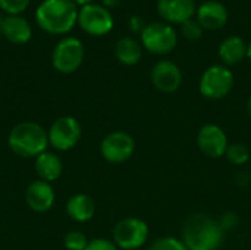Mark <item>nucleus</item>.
<instances>
[{"mask_svg":"<svg viewBox=\"0 0 251 250\" xmlns=\"http://www.w3.org/2000/svg\"><path fill=\"white\" fill-rule=\"evenodd\" d=\"M181 240L188 250H218L224 242V228L213 217L197 212L185 220Z\"/></svg>","mask_w":251,"mask_h":250,"instance_id":"obj_1","label":"nucleus"},{"mask_svg":"<svg viewBox=\"0 0 251 250\" xmlns=\"http://www.w3.org/2000/svg\"><path fill=\"white\" fill-rule=\"evenodd\" d=\"M78 6L72 0H44L35 10V21L47 34L62 35L78 22Z\"/></svg>","mask_w":251,"mask_h":250,"instance_id":"obj_2","label":"nucleus"},{"mask_svg":"<svg viewBox=\"0 0 251 250\" xmlns=\"http://www.w3.org/2000/svg\"><path fill=\"white\" fill-rule=\"evenodd\" d=\"M10 150L22 158H37L49 146L47 131L37 122H21L15 125L7 137Z\"/></svg>","mask_w":251,"mask_h":250,"instance_id":"obj_3","label":"nucleus"},{"mask_svg":"<svg viewBox=\"0 0 251 250\" xmlns=\"http://www.w3.org/2000/svg\"><path fill=\"white\" fill-rule=\"evenodd\" d=\"M234 74L225 65H212L200 77L199 91L209 100H221L234 88Z\"/></svg>","mask_w":251,"mask_h":250,"instance_id":"obj_4","label":"nucleus"},{"mask_svg":"<svg viewBox=\"0 0 251 250\" xmlns=\"http://www.w3.org/2000/svg\"><path fill=\"white\" fill-rule=\"evenodd\" d=\"M149 225L144 220L128 217L121 220L113 228V243L119 250L141 249L149 239Z\"/></svg>","mask_w":251,"mask_h":250,"instance_id":"obj_5","label":"nucleus"},{"mask_svg":"<svg viewBox=\"0 0 251 250\" xmlns=\"http://www.w3.org/2000/svg\"><path fill=\"white\" fill-rule=\"evenodd\" d=\"M84 56V44L75 37H66L54 46L51 53V63L57 72L72 74L81 68Z\"/></svg>","mask_w":251,"mask_h":250,"instance_id":"obj_6","label":"nucleus"},{"mask_svg":"<svg viewBox=\"0 0 251 250\" xmlns=\"http://www.w3.org/2000/svg\"><path fill=\"white\" fill-rule=\"evenodd\" d=\"M141 35V46L154 55H166L171 53L176 43L178 35L175 29L166 22H150L143 29Z\"/></svg>","mask_w":251,"mask_h":250,"instance_id":"obj_7","label":"nucleus"},{"mask_svg":"<svg viewBox=\"0 0 251 250\" xmlns=\"http://www.w3.org/2000/svg\"><path fill=\"white\" fill-rule=\"evenodd\" d=\"M82 136V127L74 116H60L57 118L49 128L47 137L49 144L59 150L66 152L74 149Z\"/></svg>","mask_w":251,"mask_h":250,"instance_id":"obj_8","label":"nucleus"},{"mask_svg":"<svg viewBox=\"0 0 251 250\" xmlns=\"http://www.w3.org/2000/svg\"><path fill=\"white\" fill-rule=\"evenodd\" d=\"M135 139L126 131H112L100 143V153L109 164H122L132 158Z\"/></svg>","mask_w":251,"mask_h":250,"instance_id":"obj_9","label":"nucleus"},{"mask_svg":"<svg viewBox=\"0 0 251 250\" xmlns=\"http://www.w3.org/2000/svg\"><path fill=\"white\" fill-rule=\"evenodd\" d=\"M79 27L93 37H101L112 31L113 16L109 9L100 4H87L78 12Z\"/></svg>","mask_w":251,"mask_h":250,"instance_id":"obj_10","label":"nucleus"},{"mask_svg":"<svg viewBox=\"0 0 251 250\" xmlns=\"http://www.w3.org/2000/svg\"><path fill=\"white\" fill-rule=\"evenodd\" d=\"M196 143H197L199 150L204 156L212 158V159L224 158L229 146L226 133L224 131L222 127L216 124H204L197 131Z\"/></svg>","mask_w":251,"mask_h":250,"instance_id":"obj_11","label":"nucleus"},{"mask_svg":"<svg viewBox=\"0 0 251 250\" xmlns=\"http://www.w3.org/2000/svg\"><path fill=\"white\" fill-rule=\"evenodd\" d=\"M150 80L157 91L163 94H172L181 88L184 77L181 68L175 62L163 59L153 65Z\"/></svg>","mask_w":251,"mask_h":250,"instance_id":"obj_12","label":"nucleus"},{"mask_svg":"<svg viewBox=\"0 0 251 250\" xmlns=\"http://www.w3.org/2000/svg\"><path fill=\"white\" fill-rule=\"evenodd\" d=\"M25 200L29 209L38 214H44L53 208L56 200V193L50 183L43 180H35L28 186L25 192Z\"/></svg>","mask_w":251,"mask_h":250,"instance_id":"obj_13","label":"nucleus"},{"mask_svg":"<svg viewBox=\"0 0 251 250\" xmlns=\"http://www.w3.org/2000/svg\"><path fill=\"white\" fill-rule=\"evenodd\" d=\"M157 12L168 22L184 24L196 13V3L194 0H157Z\"/></svg>","mask_w":251,"mask_h":250,"instance_id":"obj_14","label":"nucleus"},{"mask_svg":"<svg viewBox=\"0 0 251 250\" xmlns=\"http://www.w3.org/2000/svg\"><path fill=\"white\" fill-rule=\"evenodd\" d=\"M197 12V21L204 29L222 28L228 21V10L225 4L216 0H209L200 4Z\"/></svg>","mask_w":251,"mask_h":250,"instance_id":"obj_15","label":"nucleus"},{"mask_svg":"<svg viewBox=\"0 0 251 250\" xmlns=\"http://www.w3.org/2000/svg\"><path fill=\"white\" fill-rule=\"evenodd\" d=\"M1 34L13 44H26L32 37L31 24L21 15H7L3 19Z\"/></svg>","mask_w":251,"mask_h":250,"instance_id":"obj_16","label":"nucleus"},{"mask_svg":"<svg viewBox=\"0 0 251 250\" xmlns=\"http://www.w3.org/2000/svg\"><path fill=\"white\" fill-rule=\"evenodd\" d=\"M34 167H35V172L40 177V180L47 181V183L56 181L63 172L62 159L56 153H51L47 150L35 158Z\"/></svg>","mask_w":251,"mask_h":250,"instance_id":"obj_17","label":"nucleus"},{"mask_svg":"<svg viewBox=\"0 0 251 250\" xmlns=\"http://www.w3.org/2000/svg\"><path fill=\"white\" fill-rule=\"evenodd\" d=\"M66 214L75 222H87L96 214V203L88 194H74L66 202Z\"/></svg>","mask_w":251,"mask_h":250,"instance_id":"obj_18","label":"nucleus"},{"mask_svg":"<svg viewBox=\"0 0 251 250\" xmlns=\"http://www.w3.org/2000/svg\"><path fill=\"white\" fill-rule=\"evenodd\" d=\"M115 56L119 63L134 66L141 60L143 46L132 37H122L115 44Z\"/></svg>","mask_w":251,"mask_h":250,"instance_id":"obj_19","label":"nucleus"},{"mask_svg":"<svg viewBox=\"0 0 251 250\" xmlns=\"http://www.w3.org/2000/svg\"><path fill=\"white\" fill-rule=\"evenodd\" d=\"M246 50L247 46L244 40L237 35H231L221 43L218 53L225 66H232L240 63L246 57Z\"/></svg>","mask_w":251,"mask_h":250,"instance_id":"obj_20","label":"nucleus"},{"mask_svg":"<svg viewBox=\"0 0 251 250\" xmlns=\"http://www.w3.org/2000/svg\"><path fill=\"white\" fill-rule=\"evenodd\" d=\"M250 149L244 143H229L226 153H225V158L228 159V162L235 167L246 165L250 161Z\"/></svg>","mask_w":251,"mask_h":250,"instance_id":"obj_21","label":"nucleus"},{"mask_svg":"<svg viewBox=\"0 0 251 250\" xmlns=\"http://www.w3.org/2000/svg\"><path fill=\"white\" fill-rule=\"evenodd\" d=\"M147 250H188L184 242L175 236H162L157 237Z\"/></svg>","mask_w":251,"mask_h":250,"instance_id":"obj_22","label":"nucleus"},{"mask_svg":"<svg viewBox=\"0 0 251 250\" xmlns=\"http://www.w3.org/2000/svg\"><path fill=\"white\" fill-rule=\"evenodd\" d=\"M90 240L82 231H69L63 237V246L66 250H85Z\"/></svg>","mask_w":251,"mask_h":250,"instance_id":"obj_23","label":"nucleus"},{"mask_svg":"<svg viewBox=\"0 0 251 250\" xmlns=\"http://www.w3.org/2000/svg\"><path fill=\"white\" fill-rule=\"evenodd\" d=\"M203 31L204 28L200 25V22L197 19H188L184 24H181V32L182 35L190 40V41H197L203 37Z\"/></svg>","mask_w":251,"mask_h":250,"instance_id":"obj_24","label":"nucleus"},{"mask_svg":"<svg viewBox=\"0 0 251 250\" xmlns=\"http://www.w3.org/2000/svg\"><path fill=\"white\" fill-rule=\"evenodd\" d=\"M31 0H0V7L7 15H21L29 6Z\"/></svg>","mask_w":251,"mask_h":250,"instance_id":"obj_25","label":"nucleus"},{"mask_svg":"<svg viewBox=\"0 0 251 250\" xmlns=\"http://www.w3.org/2000/svg\"><path fill=\"white\" fill-rule=\"evenodd\" d=\"M85 250H119V248L113 243V240L97 237V239L90 240V243H88Z\"/></svg>","mask_w":251,"mask_h":250,"instance_id":"obj_26","label":"nucleus"},{"mask_svg":"<svg viewBox=\"0 0 251 250\" xmlns=\"http://www.w3.org/2000/svg\"><path fill=\"white\" fill-rule=\"evenodd\" d=\"M128 27L132 32H143V29L146 28V24H144V19L140 16V15H134L129 18V22H128Z\"/></svg>","mask_w":251,"mask_h":250,"instance_id":"obj_27","label":"nucleus"},{"mask_svg":"<svg viewBox=\"0 0 251 250\" xmlns=\"http://www.w3.org/2000/svg\"><path fill=\"white\" fill-rule=\"evenodd\" d=\"M121 1H122V0H103V4H104L106 9H113V7H116V6H119Z\"/></svg>","mask_w":251,"mask_h":250,"instance_id":"obj_28","label":"nucleus"},{"mask_svg":"<svg viewBox=\"0 0 251 250\" xmlns=\"http://www.w3.org/2000/svg\"><path fill=\"white\" fill-rule=\"evenodd\" d=\"M76 6H81V7H84V6H87V4H91L94 0H72Z\"/></svg>","mask_w":251,"mask_h":250,"instance_id":"obj_29","label":"nucleus"},{"mask_svg":"<svg viewBox=\"0 0 251 250\" xmlns=\"http://www.w3.org/2000/svg\"><path fill=\"white\" fill-rule=\"evenodd\" d=\"M246 109H247V115H249V118L251 119V96L249 97V100H247V106H246Z\"/></svg>","mask_w":251,"mask_h":250,"instance_id":"obj_30","label":"nucleus"},{"mask_svg":"<svg viewBox=\"0 0 251 250\" xmlns=\"http://www.w3.org/2000/svg\"><path fill=\"white\" fill-rule=\"evenodd\" d=\"M246 57L249 59L251 62V41L249 43V46H247V50H246Z\"/></svg>","mask_w":251,"mask_h":250,"instance_id":"obj_31","label":"nucleus"},{"mask_svg":"<svg viewBox=\"0 0 251 250\" xmlns=\"http://www.w3.org/2000/svg\"><path fill=\"white\" fill-rule=\"evenodd\" d=\"M3 19H4V18H3V16L0 15V34H1V27H3Z\"/></svg>","mask_w":251,"mask_h":250,"instance_id":"obj_32","label":"nucleus"}]
</instances>
